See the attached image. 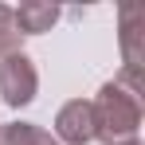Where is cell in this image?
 <instances>
[{"instance_id":"6da1fadb","label":"cell","mask_w":145,"mask_h":145,"mask_svg":"<svg viewBox=\"0 0 145 145\" xmlns=\"http://www.w3.org/2000/svg\"><path fill=\"white\" fill-rule=\"evenodd\" d=\"M90 110H94V141H102V145L137 141V129H141V98L133 94V90H125L118 78L98 90V98L90 102Z\"/></svg>"},{"instance_id":"7a4b0ae2","label":"cell","mask_w":145,"mask_h":145,"mask_svg":"<svg viewBox=\"0 0 145 145\" xmlns=\"http://www.w3.org/2000/svg\"><path fill=\"white\" fill-rule=\"evenodd\" d=\"M35 90H39L35 63L27 59L24 51L4 55V59H0V98H4L12 110H20V106H27V102L35 98Z\"/></svg>"},{"instance_id":"3957f363","label":"cell","mask_w":145,"mask_h":145,"mask_svg":"<svg viewBox=\"0 0 145 145\" xmlns=\"http://www.w3.org/2000/svg\"><path fill=\"white\" fill-rule=\"evenodd\" d=\"M59 145H90L94 141V110L86 98H71L59 106L55 114V133H51Z\"/></svg>"},{"instance_id":"277c9868","label":"cell","mask_w":145,"mask_h":145,"mask_svg":"<svg viewBox=\"0 0 145 145\" xmlns=\"http://www.w3.org/2000/svg\"><path fill=\"white\" fill-rule=\"evenodd\" d=\"M12 20H16V31H20V35H39V31H51V24L59 20V8H55V4L27 0L20 8H12Z\"/></svg>"},{"instance_id":"5b68a950","label":"cell","mask_w":145,"mask_h":145,"mask_svg":"<svg viewBox=\"0 0 145 145\" xmlns=\"http://www.w3.org/2000/svg\"><path fill=\"white\" fill-rule=\"evenodd\" d=\"M0 145H59V141L35 121H8L0 125Z\"/></svg>"},{"instance_id":"8992f818","label":"cell","mask_w":145,"mask_h":145,"mask_svg":"<svg viewBox=\"0 0 145 145\" xmlns=\"http://www.w3.org/2000/svg\"><path fill=\"white\" fill-rule=\"evenodd\" d=\"M20 31H16V20H12V8L8 4H0V59L4 55H16L20 51Z\"/></svg>"},{"instance_id":"52a82bcc","label":"cell","mask_w":145,"mask_h":145,"mask_svg":"<svg viewBox=\"0 0 145 145\" xmlns=\"http://www.w3.org/2000/svg\"><path fill=\"white\" fill-rule=\"evenodd\" d=\"M125 145H141V141H125Z\"/></svg>"}]
</instances>
